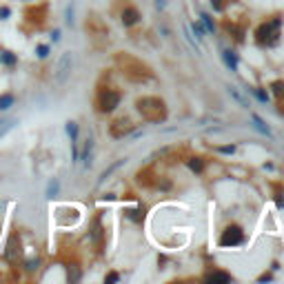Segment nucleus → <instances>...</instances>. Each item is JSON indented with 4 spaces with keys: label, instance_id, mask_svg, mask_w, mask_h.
I'll list each match as a JSON object with an SVG mask.
<instances>
[{
    "label": "nucleus",
    "instance_id": "obj_17",
    "mask_svg": "<svg viewBox=\"0 0 284 284\" xmlns=\"http://www.w3.org/2000/svg\"><path fill=\"white\" fill-rule=\"evenodd\" d=\"M222 56H224V63L231 67V71H236V69H237V60H236V56H233V51H229V49H226Z\"/></svg>",
    "mask_w": 284,
    "mask_h": 284
},
{
    "label": "nucleus",
    "instance_id": "obj_14",
    "mask_svg": "<svg viewBox=\"0 0 284 284\" xmlns=\"http://www.w3.org/2000/svg\"><path fill=\"white\" fill-rule=\"evenodd\" d=\"M49 53H51V45H47V42H40V45H36V58L38 60H47Z\"/></svg>",
    "mask_w": 284,
    "mask_h": 284
},
{
    "label": "nucleus",
    "instance_id": "obj_12",
    "mask_svg": "<svg viewBox=\"0 0 284 284\" xmlns=\"http://www.w3.org/2000/svg\"><path fill=\"white\" fill-rule=\"evenodd\" d=\"M140 20V14H138L136 7H125V11H122V22H125L126 27L136 25V22Z\"/></svg>",
    "mask_w": 284,
    "mask_h": 284
},
{
    "label": "nucleus",
    "instance_id": "obj_23",
    "mask_svg": "<svg viewBox=\"0 0 284 284\" xmlns=\"http://www.w3.org/2000/svg\"><path fill=\"white\" fill-rule=\"evenodd\" d=\"M202 20H205V25L209 27V32H213V25H211V18L206 16V14H202Z\"/></svg>",
    "mask_w": 284,
    "mask_h": 284
},
{
    "label": "nucleus",
    "instance_id": "obj_1",
    "mask_svg": "<svg viewBox=\"0 0 284 284\" xmlns=\"http://www.w3.org/2000/svg\"><path fill=\"white\" fill-rule=\"evenodd\" d=\"M22 253H25V242H22L20 233H18V229H11L9 237L5 240V244H2V258H5L7 264H18L22 258Z\"/></svg>",
    "mask_w": 284,
    "mask_h": 284
},
{
    "label": "nucleus",
    "instance_id": "obj_5",
    "mask_svg": "<svg viewBox=\"0 0 284 284\" xmlns=\"http://www.w3.org/2000/svg\"><path fill=\"white\" fill-rule=\"evenodd\" d=\"M278 29H280V20H278V18H275V20H271V22H264V25L258 29V40L271 45V42L275 40V36H278Z\"/></svg>",
    "mask_w": 284,
    "mask_h": 284
},
{
    "label": "nucleus",
    "instance_id": "obj_15",
    "mask_svg": "<svg viewBox=\"0 0 284 284\" xmlns=\"http://www.w3.org/2000/svg\"><path fill=\"white\" fill-rule=\"evenodd\" d=\"M251 118H253V122H255V126H258L260 131H262V133H267V136H271V129H268V126L264 125V120L258 116V113H251Z\"/></svg>",
    "mask_w": 284,
    "mask_h": 284
},
{
    "label": "nucleus",
    "instance_id": "obj_8",
    "mask_svg": "<svg viewBox=\"0 0 284 284\" xmlns=\"http://www.w3.org/2000/svg\"><path fill=\"white\" fill-rule=\"evenodd\" d=\"M16 126H18V118L7 116V113H0V140H2L5 136H9Z\"/></svg>",
    "mask_w": 284,
    "mask_h": 284
},
{
    "label": "nucleus",
    "instance_id": "obj_7",
    "mask_svg": "<svg viewBox=\"0 0 284 284\" xmlns=\"http://www.w3.org/2000/svg\"><path fill=\"white\" fill-rule=\"evenodd\" d=\"M0 67L5 69H16L18 67V53L14 49H0Z\"/></svg>",
    "mask_w": 284,
    "mask_h": 284
},
{
    "label": "nucleus",
    "instance_id": "obj_9",
    "mask_svg": "<svg viewBox=\"0 0 284 284\" xmlns=\"http://www.w3.org/2000/svg\"><path fill=\"white\" fill-rule=\"evenodd\" d=\"M16 102H18V95L14 94V91H11V89L2 91V94H0V113L11 111L14 107H16Z\"/></svg>",
    "mask_w": 284,
    "mask_h": 284
},
{
    "label": "nucleus",
    "instance_id": "obj_19",
    "mask_svg": "<svg viewBox=\"0 0 284 284\" xmlns=\"http://www.w3.org/2000/svg\"><path fill=\"white\" fill-rule=\"evenodd\" d=\"M11 14H14V11H11V7H9V5H0V22L9 20Z\"/></svg>",
    "mask_w": 284,
    "mask_h": 284
},
{
    "label": "nucleus",
    "instance_id": "obj_24",
    "mask_svg": "<svg viewBox=\"0 0 284 284\" xmlns=\"http://www.w3.org/2000/svg\"><path fill=\"white\" fill-rule=\"evenodd\" d=\"M60 38H63V36H60V29H53V32H51V40H53V42H58Z\"/></svg>",
    "mask_w": 284,
    "mask_h": 284
},
{
    "label": "nucleus",
    "instance_id": "obj_3",
    "mask_svg": "<svg viewBox=\"0 0 284 284\" xmlns=\"http://www.w3.org/2000/svg\"><path fill=\"white\" fill-rule=\"evenodd\" d=\"M138 111L147 120H153V122L164 118V105L158 98H142V100H138Z\"/></svg>",
    "mask_w": 284,
    "mask_h": 284
},
{
    "label": "nucleus",
    "instance_id": "obj_10",
    "mask_svg": "<svg viewBox=\"0 0 284 284\" xmlns=\"http://www.w3.org/2000/svg\"><path fill=\"white\" fill-rule=\"evenodd\" d=\"M91 158H94V138H87L84 140V144H82V149H80V156H78V160H82V164H84V169H89L91 167Z\"/></svg>",
    "mask_w": 284,
    "mask_h": 284
},
{
    "label": "nucleus",
    "instance_id": "obj_20",
    "mask_svg": "<svg viewBox=\"0 0 284 284\" xmlns=\"http://www.w3.org/2000/svg\"><path fill=\"white\" fill-rule=\"evenodd\" d=\"M229 94H231V95H233V98H236V100H237V102H240V105H242V107H249V105H247V100H244L242 95L237 94V89H236V87H229Z\"/></svg>",
    "mask_w": 284,
    "mask_h": 284
},
{
    "label": "nucleus",
    "instance_id": "obj_13",
    "mask_svg": "<svg viewBox=\"0 0 284 284\" xmlns=\"http://www.w3.org/2000/svg\"><path fill=\"white\" fill-rule=\"evenodd\" d=\"M91 240H94L95 247H102V224H100V220H94V226H91Z\"/></svg>",
    "mask_w": 284,
    "mask_h": 284
},
{
    "label": "nucleus",
    "instance_id": "obj_21",
    "mask_svg": "<svg viewBox=\"0 0 284 284\" xmlns=\"http://www.w3.org/2000/svg\"><path fill=\"white\" fill-rule=\"evenodd\" d=\"M189 167L193 169V171H198V174H200V171H202V162H200V158H193V160L189 162Z\"/></svg>",
    "mask_w": 284,
    "mask_h": 284
},
{
    "label": "nucleus",
    "instance_id": "obj_18",
    "mask_svg": "<svg viewBox=\"0 0 284 284\" xmlns=\"http://www.w3.org/2000/svg\"><path fill=\"white\" fill-rule=\"evenodd\" d=\"M231 280V275L226 273H209L206 275V282H229Z\"/></svg>",
    "mask_w": 284,
    "mask_h": 284
},
{
    "label": "nucleus",
    "instance_id": "obj_25",
    "mask_svg": "<svg viewBox=\"0 0 284 284\" xmlns=\"http://www.w3.org/2000/svg\"><path fill=\"white\" fill-rule=\"evenodd\" d=\"M25 2H33V0H25Z\"/></svg>",
    "mask_w": 284,
    "mask_h": 284
},
{
    "label": "nucleus",
    "instance_id": "obj_2",
    "mask_svg": "<svg viewBox=\"0 0 284 284\" xmlns=\"http://www.w3.org/2000/svg\"><path fill=\"white\" fill-rule=\"evenodd\" d=\"M120 100H122L120 91H116V89H98V94H95V109L100 111V113H111V111L120 105Z\"/></svg>",
    "mask_w": 284,
    "mask_h": 284
},
{
    "label": "nucleus",
    "instance_id": "obj_11",
    "mask_svg": "<svg viewBox=\"0 0 284 284\" xmlns=\"http://www.w3.org/2000/svg\"><path fill=\"white\" fill-rule=\"evenodd\" d=\"M60 189H63L60 180H58V178H49L47 184H45V198H49V200L58 198V195H60Z\"/></svg>",
    "mask_w": 284,
    "mask_h": 284
},
{
    "label": "nucleus",
    "instance_id": "obj_6",
    "mask_svg": "<svg viewBox=\"0 0 284 284\" xmlns=\"http://www.w3.org/2000/svg\"><path fill=\"white\" fill-rule=\"evenodd\" d=\"M242 240H244L242 231H240L237 226H229V229L222 233L220 244L222 247H236V244H242Z\"/></svg>",
    "mask_w": 284,
    "mask_h": 284
},
{
    "label": "nucleus",
    "instance_id": "obj_16",
    "mask_svg": "<svg viewBox=\"0 0 284 284\" xmlns=\"http://www.w3.org/2000/svg\"><path fill=\"white\" fill-rule=\"evenodd\" d=\"M64 22H67V27L76 25V20H74V2H69L67 9H64Z\"/></svg>",
    "mask_w": 284,
    "mask_h": 284
},
{
    "label": "nucleus",
    "instance_id": "obj_4",
    "mask_svg": "<svg viewBox=\"0 0 284 284\" xmlns=\"http://www.w3.org/2000/svg\"><path fill=\"white\" fill-rule=\"evenodd\" d=\"M71 67H74V56L71 51H64L58 60V67H56V84H64L71 74Z\"/></svg>",
    "mask_w": 284,
    "mask_h": 284
},
{
    "label": "nucleus",
    "instance_id": "obj_22",
    "mask_svg": "<svg viewBox=\"0 0 284 284\" xmlns=\"http://www.w3.org/2000/svg\"><path fill=\"white\" fill-rule=\"evenodd\" d=\"M118 280H120V275H118V273H109L105 278V282H118Z\"/></svg>",
    "mask_w": 284,
    "mask_h": 284
},
{
    "label": "nucleus",
    "instance_id": "obj_26",
    "mask_svg": "<svg viewBox=\"0 0 284 284\" xmlns=\"http://www.w3.org/2000/svg\"><path fill=\"white\" fill-rule=\"evenodd\" d=\"M0 280H2V275H0Z\"/></svg>",
    "mask_w": 284,
    "mask_h": 284
}]
</instances>
